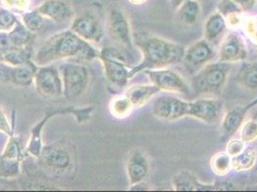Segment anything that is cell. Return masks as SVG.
<instances>
[{
  "mask_svg": "<svg viewBox=\"0 0 257 192\" xmlns=\"http://www.w3.org/2000/svg\"><path fill=\"white\" fill-rule=\"evenodd\" d=\"M252 118V119H253V120H254V121L257 123V112H255V113L253 114V116H252V118Z\"/></svg>",
  "mask_w": 257,
  "mask_h": 192,
  "instance_id": "ee69618b",
  "label": "cell"
},
{
  "mask_svg": "<svg viewBox=\"0 0 257 192\" xmlns=\"http://www.w3.org/2000/svg\"><path fill=\"white\" fill-rule=\"evenodd\" d=\"M236 5L242 10L243 13L251 11L255 5L257 0H232Z\"/></svg>",
  "mask_w": 257,
  "mask_h": 192,
  "instance_id": "74e56055",
  "label": "cell"
},
{
  "mask_svg": "<svg viewBox=\"0 0 257 192\" xmlns=\"http://www.w3.org/2000/svg\"><path fill=\"white\" fill-rule=\"evenodd\" d=\"M227 23L225 18L218 12L212 13L204 22V40L209 43L217 44L225 36Z\"/></svg>",
  "mask_w": 257,
  "mask_h": 192,
  "instance_id": "d6986e66",
  "label": "cell"
},
{
  "mask_svg": "<svg viewBox=\"0 0 257 192\" xmlns=\"http://www.w3.org/2000/svg\"><path fill=\"white\" fill-rule=\"evenodd\" d=\"M38 65L32 60L21 65L0 62V83L27 86L32 85Z\"/></svg>",
  "mask_w": 257,
  "mask_h": 192,
  "instance_id": "7c38bea8",
  "label": "cell"
},
{
  "mask_svg": "<svg viewBox=\"0 0 257 192\" xmlns=\"http://www.w3.org/2000/svg\"><path fill=\"white\" fill-rule=\"evenodd\" d=\"M210 167L217 176H225L232 169V157L225 151L217 152L210 160Z\"/></svg>",
  "mask_w": 257,
  "mask_h": 192,
  "instance_id": "83f0119b",
  "label": "cell"
},
{
  "mask_svg": "<svg viewBox=\"0 0 257 192\" xmlns=\"http://www.w3.org/2000/svg\"><path fill=\"white\" fill-rule=\"evenodd\" d=\"M137 45L142 53V61L133 65L132 78L140 71L181 64L185 50L182 45L157 36L141 38L137 42Z\"/></svg>",
  "mask_w": 257,
  "mask_h": 192,
  "instance_id": "7a4b0ae2",
  "label": "cell"
},
{
  "mask_svg": "<svg viewBox=\"0 0 257 192\" xmlns=\"http://www.w3.org/2000/svg\"><path fill=\"white\" fill-rule=\"evenodd\" d=\"M99 60L103 64L105 77L108 84L114 89H122L127 85L131 77L133 65L127 64L121 52L114 48H104L99 51Z\"/></svg>",
  "mask_w": 257,
  "mask_h": 192,
  "instance_id": "277c9868",
  "label": "cell"
},
{
  "mask_svg": "<svg viewBox=\"0 0 257 192\" xmlns=\"http://www.w3.org/2000/svg\"><path fill=\"white\" fill-rule=\"evenodd\" d=\"M229 70V64L221 61L204 65L193 76L194 92L196 94H221L226 85Z\"/></svg>",
  "mask_w": 257,
  "mask_h": 192,
  "instance_id": "3957f363",
  "label": "cell"
},
{
  "mask_svg": "<svg viewBox=\"0 0 257 192\" xmlns=\"http://www.w3.org/2000/svg\"><path fill=\"white\" fill-rule=\"evenodd\" d=\"M189 101L178 97L164 96L158 98L153 105V115L164 121H176L188 118Z\"/></svg>",
  "mask_w": 257,
  "mask_h": 192,
  "instance_id": "8fae6325",
  "label": "cell"
},
{
  "mask_svg": "<svg viewBox=\"0 0 257 192\" xmlns=\"http://www.w3.org/2000/svg\"><path fill=\"white\" fill-rule=\"evenodd\" d=\"M40 158L46 167L54 171L65 170L71 161L68 152L60 147L43 148Z\"/></svg>",
  "mask_w": 257,
  "mask_h": 192,
  "instance_id": "ffe728a7",
  "label": "cell"
},
{
  "mask_svg": "<svg viewBox=\"0 0 257 192\" xmlns=\"http://www.w3.org/2000/svg\"><path fill=\"white\" fill-rule=\"evenodd\" d=\"M247 56L246 43L241 35L230 32L221 40L219 47V58L224 63H238L246 60Z\"/></svg>",
  "mask_w": 257,
  "mask_h": 192,
  "instance_id": "5bb4252c",
  "label": "cell"
},
{
  "mask_svg": "<svg viewBox=\"0 0 257 192\" xmlns=\"http://www.w3.org/2000/svg\"><path fill=\"white\" fill-rule=\"evenodd\" d=\"M242 26L246 37L257 46V16L246 18V20L243 21Z\"/></svg>",
  "mask_w": 257,
  "mask_h": 192,
  "instance_id": "836d02e7",
  "label": "cell"
},
{
  "mask_svg": "<svg viewBox=\"0 0 257 192\" xmlns=\"http://www.w3.org/2000/svg\"><path fill=\"white\" fill-rule=\"evenodd\" d=\"M149 171L150 164L146 155L140 150L134 151L130 155L127 163V174L130 184L133 185L146 181Z\"/></svg>",
  "mask_w": 257,
  "mask_h": 192,
  "instance_id": "e0dca14e",
  "label": "cell"
},
{
  "mask_svg": "<svg viewBox=\"0 0 257 192\" xmlns=\"http://www.w3.org/2000/svg\"><path fill=\"white\" fill-rule=\"evenodd\" d=\"M148 188L149 185L146 183V181H141L130 186V190H147Z\"/></svg>",
  "mask_w": 257,
  "mask_h": 192,
  "instance_id": "f35d334b",
  "label": "cell"
},
{
  "mask_svg": "<svg viewBox=\"0 0 257 192\" xmlns=\"http://www.w3.org/2000/svg\"><path fill=\"white\" fill-rule=\"evenodd\" d=\"M61 76L63 80L64 97L75 100L83 95L89 85V72L82 64L68 63L62 66Z\"/></svg>",
  "mask_w": 257,
  "mask_h": 192,
  "instance_id": "5b68a950",
  "label": "cell"
},
{
  "mask_svg": "<svg viewBox=\"0 0 257 192\" xmlns=\"http://www.w3.org/2000/svg\"><path fill=\"white\" fill-rule=\"evenodd\" d=\"M0 62H3V50L0 48Z\"/></svg>",
  "mask_w": 257,
  "mask_h": 192,
  "instance_id": "7bdbcfd3",
  "label": "cell"
},
{
  "mask_svg": "<svg viewBox=\"0 0 257 192\" xmlns=\"http://www.w3.org/2000/svg\"><path fill=\"white\" fill-rule=\"evenodd\" d=\"M215 58L216 52L212 44L203 39L192 43L184 50L182 63L188 73L195 74L204 65L212 63Z\"/></svg>",
  "mask_w": 257,
  "mask_h": 192,
  "instance_id": "52a82bcc",
  "label": "cell"
},
{
  "mask_svg": "<svg viewBox=\"0 0 257 192\" xmlns=\"http://www.w3.org/2000/svg\"><path fill=\"white\" fill-rule=\"evenodd\" d=\"M99 52L84 39L69 31L55 34L38 49L33 62L37 65H48L58 60L76 58L91 61L98 58Z\"/></svg>",
  "mask_w": 257,
  "mask_h": 192,
  "instance_id": "6da1fadb",
  "label": "cell"
},
{
  "mask_svg": "<svg viewBox=\"0 0 257 192\" xmlns=\"http://www.w3.org/2000/svg\"><path fill=\"white\" fill-rule=\"evenodd\" d=\"M34 83L37 91L44 97L57 98L64 93L61 73L51 65L39 67L35 74Z\"/></svg>",
  "mask_w": 257,
  "mask_h": 192,
  "instance_id": "9c48e42d",
  "label": "cell"
},
{
  "mask_svg": "<svg viewBox=\"0 0 257 192\" xmlns=\"http://www.w3.org/2000/svg\"><path fill=\"white\" fill-rule=\"evenodd\" d=\"M173 186L177 191H213L227 189L225 186L204 183L189 171H180L173 177Z\"/></svg>",
  "mask_w": 257,
  "mask_h": 192,
  "instance_id": "2e32d148",
  "label": "cell"
},
{
  "mask_svg": "<svg viewBox=\"0 0 257 192\" xmlns=\"http://www.w3.org/2000/svg\"><path fill=\"white\" fill-rule=\"evenodd\" d=\"M159 92H161V89L153 84L134 85L126 89L125 95L131 100L135 109H138L149 103L152 98L157 95Z\"/></svg>",
  "mask_w": 257,
  "mask_h": 192,
  "instance_id": "44dd1931",
  "label": "cell"
},
{
  "mask_svg": "<svg viewBox=\"0 0 257 192\" xmlns=\"http://www.w3.org/2000/svg\"><path fill=\"white\" fill-rule=\"evenodd\" d=\"M22 22L31 32H37L43 27V17L38 10H26L22 12Z\"/></svg>",
  "mask_w": 257,
  "mask_h": 192,
  "instance_id": "f546056e",
  "label": "cell"
},
{
  "mask_svg": "<svg viewBox=\"0 0 257 192\" xmlns=\"http://www.w3.org/2000/svg\"><path fill=\"white\" fill-rule=\"evenodd\" d=\"M176 11L180 22L185 25H194L201 17L202 8L199 0H186Z\"/></svg>",
  "mask_w": 257,
  "mask_h": 192,
  "instance_id": "603a6c76",
  "label": "cell"
},
{
  "mask_svg": "<svg viewBox=\"0 0 257 192\" xmlns=\"http://www.w3.org/2000/svg\"><path fill=\"white\" fill-rule=\"evenodd\" d=\"M128 2L135 6H140L146 4L149 0H128Z\"/></svg>",
  "mask_w": 257,
  "mask_h": 192,
  "instance_id": "60d3db41",
  "label": "cell"
},
{
  "mask_svg": "<svg viewBox=\"0 0 257 192\" xmlns=\"http://www.w3.org/2000/svg\"><path fill=\"white\" fill-rule=\"evenodd\" d=\"M134 105L127 96L118 95L113 97L109 102V112L113 118L125 119L131 116L134 111Z\"/></svg>",
  "mask_w": 257,
  "mask_h": 192,
  "instance_id": "484cf974",
  "label": "cell"
},
{
  "mask_svg": "<svg viewBox=\"0 0 257 192\" xmlns=\"http://www.w3.org/2000/svg\"><path fill=\"white\" fill-rule=\"evenodd\" d=\"M32 54L28 47H11L3 50V62L12 65H21L31 61Z\"/></svg>",
  "mask_w": 257,
  "mask_h": 192,
  "instance_id": "f1b7e54d",
  "label": "cell"
},
{
  "mask_svg": "<svg viewBox=\"0 0 257 192\" xmlns=\"http://www.w3.org/2000/svg\"><path fill=\"white\" fill-rule=\"evenodd\" d=\"M223 111V101L215 98H201L189 101L188 117L207 124H213L220 120Z\"/></svg>",
  "mask_w": 257,
  "mask_h": 192,
  "instance_id": "4fadbf2b",
  "label": "cell"
},
{
  "mask_svg": "<svg viewBox=\"0 0 257 192\" xmlns=\"http://www.w3.org/2000/svg\"><path fill=\"white\" fill-rule=\"evenodd\" d=\"M257 106V98H255L254 100H252L249 104H247L246 106H245V110H246V112L247 111H249V110H251L252 108L256 107Z\"/></svg>",
  "mask_w": 257,
  "mask_h": 192,
  "instance_id": "b9f144b4",
  "label": "cell"
},
{
  "mask_svg": "<svg viewBox=\"0 0 257 192\" xmlns=\"http://www.w3.org/2000/svg\"><path fill=\"white\" fill-rule=\"evenodd\" d=\"M246 111L245 107L237 106L227 111L222 119V129L225 135L232 136L239 131L245 121Z\"/></svg>",
  "mask_w": 257,
  "mask_h": 192,
  "instance_id": "7402d4cb",
  "label": "cell"
},
{
  "mask_svg": "<svg viewBox=\"0 0 257 192\" xmlns=\"http://www.w3.org/2000/svg\"><path fill=\"white\" fill-rule=\"evenodd\" d=\"M170 4H171L172 8L174 10H177L183 2H185L186 0H169Z\"/></svg>",
  "mask_w": 257,
  "mask_h": 192,
  "instance_id": "ab89813d",
  "label": "cell"
},
{
  "mask_svg": "<svg viewBox=\"0 0 257 192\" xmlns=\"http://www.w3.org/2000/svg\"><path fill=\"white\" fill-rule=\"evenodd\" d=\"M107 26L111 38L126 48H133V36L128 17L122 9L116 6L110 7L107 16Z\"/></svg>",
  "mask_w": 257,
  "mask_h": 192,
  "instance_id": "30bf717a",
  "label": "cell"
},
{
  "mask_svg": "<svg viewBox=\"0 0 257 192\" xmlns=\"http://www.w3.org/2000/svg\"><path fill=\"white\" fill-rule=\"evenodd\" d=\"M0 132L4 135H7L8 137L14 136V131L12 128L11 124L1 107H0Z\"/></svg>",
  "mask_w": 257,
  "mask_h": 192,
  "instance_id": "8d00e7d4",
  "label": "cell"
},
{
  "mask_svg": "<svg viewBox=\"0 0 257 192\" xmlns=\"http://www.w3.org/2000/svg\"><path fill=\"white\" fill-rule=\"evenodd\" d=\"M257 162V150L254 147H247L239 155L232 157V169L238 172L251 170Z\"/></svg>",
  "mask_w": 257,
  "mask_h": 192,
  "instance_id": "cb8c5ba5",
  "label": "cell"
},
{
  "mask_svg": "<svg viewBox=\"0 0 257 192\" xmlns=\"http://www.w3.org/2000/svg\"><path fill=\"white\" fill-rule=\"evenodd\" d=\"M9 138L10 139L8 141L7 147L5 148L2 154V158L6 160H20L19 158L21 157V150H20L19 141L14 138V136Z\"/></svg>",
  "mask_w": 257,
  "mask_h": 192,
  "instance_id": "d6a6232c",
  "label": "cell"
},
{
  "mask_svg": "<svg viewBox=\"0 0 257 192\" xmlns=\"http://www.w3.org/2000/svg\"><path fill=\"white\" fill-rule=\"evenodd\" d=\"M240 139L245 143L252 142L257 139V123L252 119H247L240 127Z\"/></svg>",
  "mask_w": 257,
  "mask_h": 192,
  "instance_id": "1f68e13d",
  "label": "cell"
},
{
  "mask_svg": "<svg viewBox=\"0 0 257 192\" xmlns=\"http://www.w3.org/2000/svg\"><path fill=\"white\" fill-rule=\"evenodd\" d=\"M70 30L88 43H98L103 37V29L96 18L88 13L77 16Z\"/></svg>",
  "mask_w": 257,
  "mask_h": 192,
  "instance_id": "9a60e30c",
  "label": "cell"
},
{
  "mask_svg": "<svg viewBox=\"0 0 257 192\" xmlns=\"http://www.w3.org/2000/svg\"><path fill=\"white\" fill-rule=\"evenodd\" d=\"M199 1H200V0H199Z\"/></svg>",
  "mask_w": 257,
  "mask_h": 192,
  "instance_id": "f6af8a7d",
  "label": "cell"
},
{
  "mask_svg": "<svg viewBox=\"0 0 257 192\" xmlns=\"http://www.w3.org/2000/svg\"><path fill=\"white\" fill-rule=\"evenodd\" d=\"M93 108H86V109H51L50 111L46 112L45 118H43L37 125L34 126L32 129V136L29 141L27 151L32 156L36 158H40L42 152H43V141H42V131H43L44 124L49 120V118H52L56 115L60 114H71L76 117L79 122L87 120L89 118V115L91 114Z\"/></svg>",
  "mask_w": 257,
  "mask_h": 192,
  "instance_id": "8992f818",
  "label": "cell"
},
{
  "mask_svg": "<svg viewBox=\"0 0 257 192\" xmlns=\"http://www.w3.org/2000/svg\"><path fill=\"white\" fill-rule=\"evenodd\" d=\"M217 12L220 13L225 19L233 14H243L242 10L232 0H219L217 4Z\"/></svg>",
  "mask_w": 257,
  "mask_h": 192,
  "instance_id": "e575fe53",
  "label": "cell"
},
{
  "mask_svg": "<svg viewBox=\"0 0 257 192\" xmlns=\"http://www.w3.org/2000/svg\"><path fill=\"white\" fill-rule=\"evenodd\" d=\"M237 83L246 89L256 91L257 63L243 65L237 75Z\"/></svg>",
  "mask_w": 257,
  "mask_h": 192,
  "instance_id": "4316f807",
  "label": "cell"
},
{
  "mask_svg": "<svg viewBox=\"0 0 257 192\" xmlns=\"http://www.w3.org/2000/svg\"><path fill=\"white\" fill-rule=\"evenodd\" d=\"M18 22L19 20L11 9L0 5V32H9Z\"/></svg>",
  "mask_w": 257,
  "mask_h": 192,
  "instance_id": "4dcf8cb0",
  "label": "cell"
},
{
  "mask_svg": "<svg viewBox=\"0 0 257 192\" xmlns=\"http://www.w3.org/2000/svg\"><path fill=\"white\" fill-rule=\"evenodd\" d=\"M37 10L44 19L56 22H66L73 16L70 5L64 0H45Z\"/></svg>",
  "mask_w": 257,
  "mask_h": 192,
  "instance_id": "ac0fdd59",
  "label": "cell"
},
{
  "mask_svg": "<svg viewBox=\"0 0 257 192\" xmlns=\"http://www.w3.org/2000/svg\"><path fill=\"white\" fill-rule=\"evenodd\" d=\"M8 41L11 47L16 48H24L28 47L29 43H31L33 39V33L29 31L21 22L15 25V27L7 33Z\"/></svg>",
  "mask_w": 257,
  "mask_h": 192,
  "instance_id": "d4e9b609",
  "label": "cell"
},
{
  "mask_svg": "<svg viewBox=\"0 0 257 192\" xmlns=\"http://www.w3.org/2000/svg\"><path fill=\"white\" fill-rule=\"evenodd\" d=\"M144 73L148 76L151 84L158 86L161 91L189 94L190 86L181 75L168 68L147 69Z\"/></svg>",
  "mask_w": 257,
  "mask_h": 192,
  "instance_id": "ba28073f",
  "label": "cell"
},
{
  "mask_svg": "<svg viewBox=\"0 0 257 192\" xmlns=\"http://www.w3.org/2000/svg\"><path fill=\"white\" fill-rule=\"evenodd\" d=\"M246 148L245 142L241 139H231L228 140L225 146V152L230 157H235Z\"/></svg>",
  "mask_w": 257,
  "mask_h": 192,
  "instance_id": "d590c367",
  "label": "cell"
}]
</instances>
